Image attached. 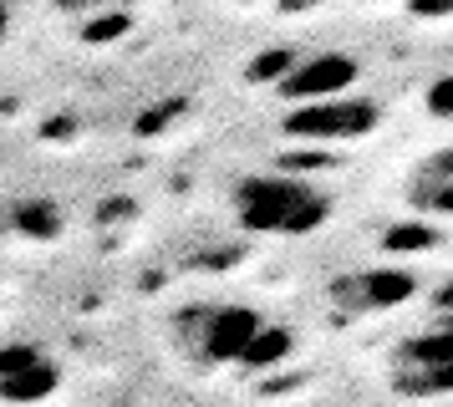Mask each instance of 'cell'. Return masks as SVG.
Returning a JSON list of instances; mask_svg holds the SVG:
<instances>
[{
	"label": "cell",
	"instance_id": "3957f363",
	"mask_svg": "<svg viewBox=\"0 0 453 407\" xmlns=\"http://www.w3.org/2000/svg\"><path fill=\"white\" fill-rule=\"evenodd\" d=\"M382 122V107L372 97H331V102H306L286 118V138L296 142H347L367 138Z\"/></svg>",
	"mask_w": 453,
	"mask_h": 407
},
{
	"label": "cell",
	"instance_id": "5bb4252c",
	"mask_svg": "<svg viewBox=\"0 0 453 407\" xmlns=\"http://www.w3.org/2000/svg\"><path fill=\"white\" fill-rule=\"evenodd\" d=\"M408 11L418 20H443V16H453V0H408Z\"/></svg>",
	"mask_w": 453,
	"mask_h": 407
},
{
	"label": "cell",
	"instance_id": "6da1fadb",
	"mask_svg": "<svg viewBox=\"0 0 453 407\" xmlns=\"http://www.w3.org/2000/svg\"><path fill=\"white\" fill-rule=\"evenodd\" d=\"M234 219L250 234H280V240H296V234H311L331 219V199L301 173H245L234 183Z\"/></svg>",
	"mask_w": 453,
	"mask_h": 407
},
{
	"label": "cell",
	"instance_id": "30bf717a",
	"mask_svg": "<svg viewBox=\"0 0 453 407\" xmlns=\"http://www.w3.org/2000/svg\"><path fill=\"white\" fill-rule=\"evenodd\" d=\"M290 351V331L286 326H265L260 336H255V346L245 351V366H270V362H280Z\"/></svg>",
	"mask_w": 453,
	"mask_h": 407
},
{
	"label": "cell",
	"instance_id": "8fae6325",
	"mask_svg": "<svg viewBox=\"0 0 453 407\" xmlns=\"http://www.w3.org/2000/svg\"><path fill=\"white\" fill-rule=\"evenodd\" d=\"M290 72H296V51H286V46H280V51H265V57L255 61V66H250V81H286Z\"/></svg>",
	"mask_w": 453,
	"mask_h": 407
},
{
	"label": "cell",
	"instance_id": "4fadbf2b",
	"mask_svg": "<svg viewBox=\"0 0 453 407\" xmlns=\"http://www.w3.org/2000/svg\"><path fill=\"white\" fill-rule=\"evenodd\" d=\"M66 16H97V11H123L127 0H51Z\"/></svg>",
	"mask_w": 453,
	"mask_h": 407
},
{
	"label": "cell",
	"instance_id": "277c9868",
	"mask_svg": "<svg viewBox=\"0 0 453 407\" xmlns=\"http://www.w3.org/2000/svg\"><path fill=\"white\" fill-rule=\"evenodd\" d=\"M62 387L57 357L36 342H5L0 346V403L11 407H36Z\"/></svg>",
	"mask_w": 453,
	"mask_h": 407
},
{
	"label": "cell",
	"instance_id": "52a82bcc",
	"mask_svg": "<svg viewBox=\"0 0 453 407\" xmlns=\"http://www.w3.org/2000/svg\"><path fill=\"white\" fill-rule=\"evenodd\" d=\"M408 296H412V275H403V270H362V275L336 285V301H351L362 311H388V305H403Z\"/></svg>",
	"mask_w": 453,
	"mask_h": 407
},
{
	"label": "cell",
	"instance_id": "ba28073f",
	"mask_svg": "<svg viewBox=\"0 0 453 407\" xmlns=\"http://www.w3.org/2000/svg\"><path fill=\"white\" fill-rule=\"evenodd\" d=\"M412 204L418 209H443V214H453V153L423 163V173L412 183Z\"/></svg>",
	"mask_w": 453,
	"mask_h": 407
},
{
	"label": "cell",
	"instance_id": "9c48e42d",
	"mask_svg": "<svg viewBox=\"0 0 453 407\" xmlns=\"http://www.w3.org/2000/svg\"><path fill=\"white\" fill-rule=\"evenodd\" d=\"M16 229L21 234H36V240H51L62 229V214H57V204H46V199L16 204Z\"/></svg>",
	"mask_w": 453,
	"mask_h": 407
},
{
	"label": "cell",
	"instance_id": "7c38bea8",
	"mask_svg": "<svg viewBox=\"0 0 453 407\" xmlns=\"http://www.w3.org/2000/svg\"><path fill=\"white\" fill-rule=\"evenodd\" d=\"M428 112H433V118H449L453 122V72L428 87Z\"/></svg>",
	"mask_w": 453,
	"mask_h": 407
},
{
	"label": "cell",
	"instance_id": "9a60e30c",
	"mask_svg": "<svg viewBox=\"0 0 453 407\" xmlns=\"http://www.w3.org/2000/svg\"><path fill=\"white\" fill-rule=\"evenodd\" d=\"M388 244L392 250H403V244H433V229H397Z\"/></svg>",
	"mask_w": 453,
	"mask_h": 407
},
{
	"label": "cell",
	"instance_id": "7a4b0ae2",
	"mask_svg": "<svg viewBox=\"0 0 453 407\" xmlns=\"http://www.w3.org/2000/svg\"><path fill=\"white\" fill-rule=\"evenodd\" d=\"M179 336L184 346L199 357L204 366H225V362H245V351L255 346V336L265 331V316L255 305H188L179 316Z\"/></svg>",
	"mask_w": 453,
	"mask_h": 407
},
{
	"label": "cell",
	"instance_id": "5b68a950",
	"mask_svg": "<svg viewBox=\"0 0 453 407\" xmlns=\"http://www.w3.org/2000/svg\"><path fill=\"white\" fill-rule=\"evenodd\" d=\"M397 387L412 397H433V392H453V326L423 331L403 346L397 357Z\"/></svg>",
	"mask_w": 453,
	"mask_h": 407
},
{
	"label": "cell",
	"instance_id": "2e32d148",
	"mask_svg": "<svg viewBox=\"0 0 453 407\" xmlns=\"http://www.w3.org/2000/svg\"><path fill=\"white\" fill-rule=\"evenodd\" d=\"M5 36H11V5L0 0V46H5Z\"/></svg>",
	"mask_w": 453,
	"mask_h": 407
},
{
	"label": "cell",
	"instance_id": "8992f818",
	"mask_svg": "<svg viewBox=\"0 0 453 407\" xmlns=\"http://www.w3.org/2000/svg\"><path fill=\"white\" fill-rule=\"evenodd\" d=\"M357 81V61L342 57V51H321L316 61H306V66H296L286 81H275L280 87V97L290 102H331V97H347V87Z\"/></svg>",
	"mask_w": 453,
	"mask_h": 407
}]
</instances>
